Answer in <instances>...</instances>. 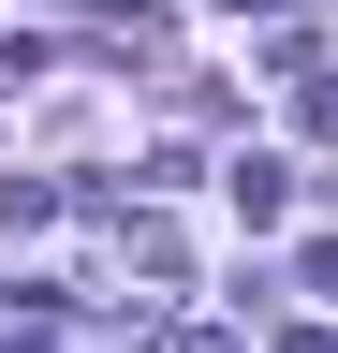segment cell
Masks as SVG:
<instances>
[{
	"label": "cell",
	"instance_id": "3",
	"mask_svg": "<svg viewBox=\"0 0 338 353\" xmlns=\"http://www.w3.org/2000/svg\"><path fill=\"white\" fill-rule=\"evenodd\" d=\"M177 353H250V339H235V324H191V339H177Z\"/></svg>",
	"mask_w": 338,
	"mask_h": 353
},
{
	"label": "cell",
	"instance_id": "2",
	"mask_svg": "<svg viewBox=\"0 0 338 353\" xmlns=\"http://www.w3.org/2000/svg\"><path fill=\"white\" fill-rule=\"evenodd\" d=\"M279 206H294V176H279V162H235V221H250V236H265Z\"/></svg>",
	"mask_w": 338,
	"mask_h": 353
},
{
	"label": "cell",
	"instance_id": "5",
	"mask_svg": "<svg viewBox=\"0 0 338 353\" xmlns=\"http://www.w3.org/2000/svg\"><path fill=\"white\" fill-rule=\"evenodd\" d=\"M279 353H338V339H324V324H294V339H279Z\"/></svg>",
	"mask_w": 338,
	"mask_h": 353
},
{
	"label": "cell",
	"instance_id": "6",
	"mask_svg": "<svg viewBox=\"0 0 338 353\" xmlns=\"http://www.w3.org/2000/svg\"><path fill=\"white\" fill-rule=\"evenodd\" d=\"M235 15H265V0H235Z\"/></svg>",
	"mask_w": 338,
	"mask_h": 353
},
{
	"label": "cell",
	"instance_id": "4",
	"mask_svg": "<svg viewBox=\"0 0 338 353\" xmlns=\"http://www.w3.org/2000/svg\"><path fill=\"white\" fill-rule=\"evenodd\" d=\"M309 294H338V236H324V250H309Z\"/></svg>",
	"mask_w": 338,
	"mask_h": 353
},
{
	"label": "cell",
	"instance_id": "1",
	"mask_svg": "<svg viewBox=\"0 0 338 353\" xmlns=\"http://www.w3.org/2000/svg\"><path fill=\"white\" fill-rule=\"evenodd\" d=\"M103 280H147V294H177V236H162V221H118V236H103Z\"/></svg>",
	"mask_w": 338,
	"mask_h": 353
}]
</instances>
